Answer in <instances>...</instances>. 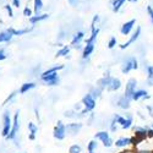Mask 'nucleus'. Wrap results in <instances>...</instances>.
Instances as JSON below:
<instances>
[{
    "mask_svg": "<svg viewBox=\"0 0 153 153\" xmlns=\"http://www.w3.org/2000/svg\"><path fill=\"white\" fill-rule=\"evenodd\" d=\"M137 69H138V61L135 56H129L121 64V72L123 74H129L130 71L137 70Z\"/></svg>",
    "mask_w": 153,
    "mask_h": 153,
    "instance_id": "7ed1b4c3",
    "label": "nucleus"
},
{
    "mask_svg": "<svg viewBox=\"0 0 153 153\" xmlns=\"http://www.w3.org/2000/svg\"><path fill=\"white\" fill-rule=\"evenodd\" d=\"M19 129H20V111L17 110L15 117H14V121H12V127H11V131L9 134V136L6 137L7 140H15L16 136H17V132H19Z\"/></svg>",
    "mask_w": 153,
    "mask_h": 153,
    "instance_id": "39448f33",
    "label": "nucleus"
},
{
    "mask_svg": "<svg viewBox=\"0 0 153 153\" xmlns=\"http://www.w3.org/2000/svg\"><path fill=\"white\" fill-rule=\"evenodd\" d=\"M126 1H129V0H113V3H111V10L114 12H119Z\"/></svg>",
    "mask_w": 153,
    "mask_h": 153,
    "instance_id": "a211bd4d",
    "label": "nucleus"
},
{
    "mask_svg": "<svg viewBox=\"0 0 153 153\" xmlns=\"http://www.w3.org/2000/svg\"><path fill=\"white\" fill-rule=\"evenodd\" d=\"M16 94H17V92H16V91H15V92H12V93H11V94H10V96H9V97H7L6 99H5V102H4V104H7V103H9V102H11L12 99H14V98L16 97Z\"/></svg>",
    "mask_w": 153,
    "mask_h": 153,
    "instance_id": "f704fd0d",
    "label": "nucleus"
},
{
    "mask_svg": "<svg viewBox=\"0 0 153 153\" xmlns=\"http://www.w3.org/2000/svg\"><path fill=\"white\" fill-rule=\"evenodd\" d=\"M69 1H70V4H71L72 6H75L76 4H77V0H69Z\"/></svg>",
    "mask_w": 153,
    "mask_h": 153,
    "instance_id": "79ce46f5",
    "label": "nucleus"
},
{
    "mask_svg": "<svg viewBox=\"0 0 153 153\" xmlns=\"http://www.w3.org/2000/svg\"><path fill=\"white\" fill-rule=\"evenodd\" d=\"M93 50H94V43H86V47H85L83 52H82V58L87 59L93 53Z\"/></svg>",
    "mask_w": 153,
    "mask_h": 153,
    "instance_id": "f3484780",
    "label": "nucleus"
},
{
    "mask_svg": "<svg viewBox=\"0 0 153 153\" xmlns=\"http://www.w3.org/2000/svg\"><path fill=\"white\" fill-rule=\"evenodd\" d=\"M102 91H103V90H102V88L100 87H96V88H92V90H91V94H92V97L96 99V98H98V97H100V94H102Z\"/></svg>",
    "mask_w": 153,
    "mask_h": 153,
    "instance_id": "c85d7f7f",
    "label": "nucleus"
},
{
    "mask_svg": "<svg viewBox=\"0 0 153 153\" xmlns=\"http://www.w3.org/2000/svg\"><path fill=\"white\" fill-rule=\"evenodd\" d=\"M118 123H117V120L113 118V120H111V123H110V131L111 132H115L117 130H118Z\"/></svg>",
    "mask_w": 153,
    "mask_h": 153,
    "instance_id": "2f4dec72",
    "label": "nucleus"
},
{
    "mask_svg": "<svg viewBox=\"0 0 153 153\" xmlns=\"http://www.w3.org/2000/svg\"><path fill=\"white\" fill-rule=\"evenodd\" d=\"M70 53V47H68V45H65V47H62L60 50H58V53H56V58H59V56H66L68 54Z\"/></svg>",
    "mask_w": 153,
    "mask_h": 153,
    "instance_id": "bb28decb",
    "label": "nucleus"
},
{
    "mask_svg": "<svg viewBox=\"0 0 153 153\" xmlns=\"http://www.w3.org/2000/svg\"><path fill=\"white\" fill-rule=\"evenodd\" d=\"M94 138L96 140H99V141L103 143L104 147H108L109 148V147L113 146V140H111V137L109 136V134L107 131H99V132H97L94 135Z\"/></svg>",
    "mask_w": 153,
    "mask_h": 153,
    "instance_id": "0eeeda50",
    "label": "nucleus"
},
{
    "mask_svg": "<svg viewBox=\"0 0 153 153\" xmlns=\"http://www.w3.org/2000/svg\"><path fill=\"white\" fill-rule=\"evenodd\" d=\"M64 69V65H56L52 69H48L47 71H44L41 75V80L49 85V86H55L59 83V76H58V71Z\"/></svg>",
    "mask_w": 153,
    "mask_h": 153,
    "instance_id": "f03ea898",
    "label": "nucleus"
},
{
    "mask_svg": "<svg viewBox=\"0 0 153 153\" xmlns=\"http://www.w3.org/2000/svg\"><path fill=\"white\" fill-rule=\"evenodd\" d=\"M136 153H153V151H151V149H137Z\"/></svg>",
    "mask_w": 153,
    "mask_h": 153,
    "instance_id": "4c0bfd02",
    "label": "nucleus"
},
{
    "mask_svg": "<svg viewBox=\"0 0 153 153\" xmlns=\"http://www.w3.org/2000/svg\"><path fill=\"white\" fill-rule=\"evenodd\" d=\"M66 136V126L61 121H58V124L54 127V137L56 140H64Z\"/></svg>",
    "mask_w": 153,
    "mask_h": 153,
    "instance_id": "9d476101",
    "label": "nucleus"
},
{
    "mask_svg": "<svg viewBox=\"0 0 153 153\" xmlns=\"http://www.w3.org/2000/svg\"><path fill=\"white\" fill-rule=\"evenodd\" d=\"M48 17H49V15H48V14H43V15H36V16H32V17H30V22H31L32 25H34V23L39 22V21L47 20Z\"/></svg>",
    "mask_w": 153,
    "mask_h": 153,
    "instance_id": "b1692460",
    "label": "nucleus"
},
{
    "mask_svg": "<svg viewBox=\"0 0 153 153\" xmlns=\"http://www.w3.org/2000/svg\"><path fill=\"white\" fill-rule=\"evenodd\" d=\"M97 86L102 90H108L110 92H115L121 88V81L117 77H111L109 75H105L103 79H100L97 82Z\"/></svg>",
    "mask_w": 153,
    "mask_h": 153,
    "instance_id": "f257e3e1",
    "label": "nucleus"
},
{
    "mask_svg": "<svg viewBox=\"0 0 153 153\" xmlns=\"http://www.w3.org/2000/svg\"><path fill=\"white\" fill-rule=\"evenodd\" d=\"M141 27L140 26H137L136 27V30L132 32V34L130 36V38H129V41L127 42H125V43H123V44H120V49H126L127 47H130L131 44H134V43H136V41L140 38V36H141Z\"/></svg>",
    "mask_w": 153,
    "mask_h": 153,
    "instance_id": "1a4fd4ad",
    "label": "nucleus"
},
{
    "mask_svg": "<svg viewBox=\"0 0 153 153\" xmlns=\"http://www.w3.org/2000/svg\"><path fill=\"white\" fill-rule=\"evenodd\" d=\"M137 88V80L136 79H130L129 81L126 82V86H125V96L129 98V99H131L132 100V96H134V93L137 91L136 90Z\"/></svg>",
    "mask_w": 153,
    "mask_h": 153,
    "instance_id": "423d86ee",
    "label": "nucleus"
},
{
    "mask_svg": "<svg viewBox=\"0 0 153 153\" xmlns=\"http://www.w3.org/2000/svg\"><path fill=\"white\" fill-rule=\"evenodd\" d=\"M135 25H136V20L135 19H131L129 21H126L125 23H123V26L120 28V33L123 36H129L132 32V30L135 28Z\"/></svg>",
    "mask_w": 153,
    "mask_h": 153,
    "instance_id": "9b49d317",
    "label": "nucleus"
},
{
    "mask_svg": "<svg viewBox=\"0 0 153 153\" xmlns=\"http://www.w3.org/2000/svg\"><path fill=\"white\" fill-rule=\"evenodd\" d=\"M10 33H12V36H22V34H25V33H28L30 31H31V28H26V30H14V28H9L7 30Z\"/></svg>",
    "mask_w": 153,
    "mask_h": 153,
    "instance_id": "a878e982",
    "label": "nucleus"
},
{
    "mask_svg": "<svg viewBox=\"0 0 153 153\" xmlns=\"http://www.w3.org/2000/svg\"><path fill=\"white\" fill-rule=\"evenodd\" d=\"M12 127V123H11V118H10V113L5 111L3 114V136L7 137Z\"/></svg>",
    "mask_w": 153,
    "mask_h": 153,
    "instance_id": "6e6552de",
    "label": "nucleus"
},
{
    "mask_svg": "<svg viewBox=\"0 0 153 153\" xmlns=\"http://www.w3.org/2000/svg\"><path fill=\"white\" fill-rule=\"evenodd\" d=\"M145 70L147 72V85L153 86V65H147L145 66Z\"/></svg>",
    "mask_w": 153,
    "mask_h": 153,
    "instance_id": "6ab92c4d",
    "label": "nucleus"
},
{
    "mask_svg": "<svg viewBox=\"0 0 153 153\" xmlns=\"http://www.w3.org/2000/svg\"><path fill=\"white\" fill-rule=\"evenodd\" d=\"M147 137L149 138L153 137V129H147Z\"/></svg>",
    "mask_w": 153,
    "mask_h": 153,
    "instance_id": "58836bf2",
    "label": "nucleus"
},
{
    "mask_svg": "<svg viewBox=\"0 0 153 153\" xmlns=\"http://www.w3.org/2000/svg\"><path fill=\"white\" fill-rule=\"evenodd\" d=\"M152 129H153V124H152Z\"/></svg>",
    "mask_w": 153,
    "mask_h": 153,
    "instance_id": "c03bdc74",
    "label": "nucleus"
},
{
    "mask_svg": "<svg viewBox=\"0 0 153 153\" xmlns=\"http://www.w3.org/2000/svg\"><path fill=\"white\" fill-rule=\"evenodd\" d=\"M5 9H6V11L9 12V16H10V17L14 16V12H12V7H11V5H5Z\"/></svg>",
    "mask_w": 153,
    "mask_h": 153,
    "instance_id": "c9c22d12",
    "label": "nucleus"
},
{
    "mask_svg": "<svg viewBox=\"0 0 153 153\" xmlns=\"http://www.w3.org/2000/svg\"><path fill=\"white\" fill-rule=\"evenodd\" d=\"M12 4H14V6L19 7L20 6V0H12Z\"/></svg>",
    "mask_w": 153,
    "mask_h": 153,
    "instance_id": "a19ab883",
    "label": "nucleus"
},
{
    "mask_svg": "<svg viewBox=\"0 0 153 153\" xmlns=\"http://www.w3.org/2000/svg\"><path fill=\"white\" fill-rule=\"evenodd\" d=\"M12 37H14V36H12V33H10L7 30H6V31H4V32H1V33H0V43L10 42Z\"/></svg>",
    "mask_w": 153,
    "mask_h": 153,
    "instance_id": "412c9836",
    "label": "nucleus"
},
{
    "mask_svg": "<svg viewBox=\"0 0 153 153\" xmlns=\"http://www.w3.org/2000/svg\"><path fill=\"white\" fill-rule=\"evenodd\" d=\"M129 1H131V3H136V1H138V0H129Z\"/></svg>",
    "mask_w": 153,
    "mask_h": 153,
    "instance_id": "37998d69",
    "label": "nucleus"
},
{
    "mask_svg": "<svg viewBox=\"0 0 153 153\" xmlns=\"http://www.w3.org/2000/svg\"><path fill=\"white\" fill-rule=\"evenodd\" d=\"M42 9H43V1L42 0H34V9H33L34 14L39 15V12L42 11Z\"/></svg>",
    "mask_w": 153,
    "mask_h": 153,
    "instance_id": "393cba45",
    "label": "nucleus"
},
{
    "mask_svg": "<svg viewBox=\"0 0 153 153\" xmlns=\"http://www.w3.org/2000/svg\"><path fill=\"white\" fill-rule=\"evenodd\" d=\"M28 130H30V140L31 141H33V140L36 138V134H37V131H38V127L33 124V123H30L28 124Z\"/></svg>",
    "mask_w": 153,
    "mask_h": 153,
    "instance_id": "5701e85b",
    "label": "nucleus"
},
{
    "mask_svg": "<svg viewBox=\"0 0 153 153\" xmlns=\"http://www.w3.org/2000/svg\"><path fill=\"white\" fill-rule=\"evenodd\" d=\"M23 16H27V17H31L32 16V10L28 6H26V7L23 9Z\"/></svg>",
    "mask_w": 153,
    "mask_h": 153,
    "instance_id": "72a5a7b5",
    "label": "nucleus"
},
{
    "mask_svg": "<svg viewBox=\"0 0 153 153\" xmlns=\"http://www.w3.org/2000/svg\"><path fill=\"white\" fill-rule=\"evenodd\" d=\"M82 129V124L80 123H72V124H68L66 125V134L75 136L80 132V130Z\"/></svg>",
    "mask_w": 153,
    "mask_h": 153,
    "instance_id": "ddd939ff",
    "label": "nucleus"
},
{
    "mask_svg": "<svg viewBox=\"0 0 153 153\" xmlns=\"http://www.w3.org/2000/svg\"><path fill=\"white\" fill-rule=\"evenodd\" d=\"M114 145H115L117 147H120V148L131 146V145L135 146V138H134V137H120V138L117 140Z\"/></svg>",
    "mask_w": 153,
    "mask_h": 153,
    "instance_id": "f8f14e48",
    "label": "nucleus"
},
{
    "mask_svg": "<svg viewBox=\"0 0 153 153\" xmlns=\"http://www.w3.org/2000/svg\"><path fill=\"white\" fill-rule=\"evenodd\" d=\"M117 43H118L117 38H115V37H110V39L108 41V48H109V49H113L114 47L117 45Z\"/></svg>",
    "mask_w": 153,
    "mask_h": 153,
    "instance_id": "7c9ffc66",
    "label": "nucleus"
},
{
    "mask_svg": "<svg viewBox=\"0 0 153 153\" xmlns=\"http://www.w3.org/2000/svg\"><path fill=\"white\" fill-rule=\"evenodd\" d=\"M132 124H134V118H132L131 114H129L127 117H125V120H124V123L121 124V129H124V130L130 129V127L132 126Z\"/></svg>",
    "mask_w": 153,
    "mask_h": 153,
    "instance_id": "aec40b11",
    "label": "nucleus"
},
{
    "mask_svg": "<svg viewBox=\"0 0 153 153\" xmlns=\"http://www.w3.org/2000/svg\"><path fill=\"white\" fill-rule=\"evenodd\" d=\"M147 14H148L149 20H151V22H152V25H153V7H152L151 5L147 6Z\"/></svg>",
    "mask_w": 153,
    "mask_h": 153,
    "instance_id": "473e14b6",
    "label": "nucleus"
},
{
    "mask_svg": "<svg viewBox=\"0 0 153 153\" xmlns=\"http://www.w3.org/2000/svg\"><path fill=\"white\" fill-rule=\"evenodd\" d=\"M81 147L79 145H72L70 148H69V153H81Z\"/></svg>",
    "mask_w": 153,
    "mask_h": 153,
    "instance_id": "c756f323",
    "label": "nucleus"
},
{
    "mask_svg": "<svg viewBox=\"0 0 153 153\" xmlns=\"http://www.w3.org/2000/svg\"><path fill=\"white\" fill-rule=\"evenodd\" d=\"M6 59V54L4 52V49H0V61H3Z\"/></svg>",
    "mask_w": 153,
    "mask_h": 153,
    "instance_id": "e433bc0d",
    "label": "nucleus"
},
{
    "mask_svg": "<svg viewBox=\"0 0 153 153\" xmlns=\"http://www.w3.org/2000/svg\"><path fill=\"white\" fill-rule=\"evenodd\" d=\"M34 87H36V83H33V82L23 83V85L21 86V88H20V93H21V94H23V93L28 92L30 90H32V88H34Z\"/></svg>",
    "mask_w": 153,
    "mask_h": 153,
    "instance_id": "4be33fe9",
    "label": "nucleus"
},
{
    "mask_svg": "<svg viewBox=\"0 0 153 153\" xmlns=\"http://www.w3.org/2000/svg\"><path fill=\"white\" fill-rule=\"evenodd\" d=\"M83 37H85V33H83V32H77V33L74 36V38H72L71 45H72L74 48H80V43H81V41L83 39Z\"/></svg>",
    "mask_w": 153,
    "mask_h": 153,
    "instance_id": "dca6fc26",
    "label": "nucleus"
},
{
    "mask_svg": "<svg viewBox=\"0 0 153 153\" xmlns=\"http://www.w3.org/2000/svg\"><path fill=\"white\" fill-rule=\"evenodd\" d=\"M151 96L148 94V92L146 90H137L134 96H132V100H140V99H149Z\"/></svg>",
    "mask_w": 153,
    "mask_h": 153,
    "instance_id": "2eb2a0df",
    "label": "nucleus"
},
{
    "mask_svg": "<svg viewBox=\"0 0 153 153\" xmlns=\"http://www.w3.org/2000/svg\"><path fill=\"white\" fill-rule=\"evenodd\" d=\"M146 109L148 110V113H149V115H151V117H153V108H152L151 105H147V107H146Z\"/></svg>",
    "mask_w": 153,
    "mask_h": 153,
    "instance_id": "ea45409f",
    "label": "nucleus"
},
{
    "mask_svg": "<svg viewBox=\"0 0 153 153\" xmlns=\"http://www.w3.org/2000/svg\"><path fill=\"white\" fill-rule=\"evenodd\" d=\"M130 103H131V99H129L125 94L121 96V97H119V98L117 99V105H118L119 108L124 109V110H126V109L130 108Z\"/></svg>",
    "mask_w": 153,
    "mask_h": 153,
    "instance_id": "4468645a",
    "label": "nucleus"
},
{
    "mask_svg": "<svg viewBox=\"0 0 153 153\" xmlns=\"http://www.w3.org/2000/svg\"><path fill=\"white\" fill-rule=\"evenodd\" d=\"M97 142L94 141V140H92V141H90L88 142V145H87V151H88V153H94V151H96V148H97Z\"/></svg>",
    "mask_w": 153,
    "mask_h": 153,
    "instance_id": "cd10ccee",
    "label": "nucleus"
},
{
    "mask_svg": "<svg viewBox=\"0 0 153 153\" xmlns=\"http://www.w3.org/2000/svg\"><path fill=\"white\" fill-rule=\"evenodd\" d=\"M82 104H83L85 109L81 111V114H86V113H88V111H91V110L94 109V107H96V99L92 97L91 93H87L82 98Z\"/></svg>",
    "mask_w": 153,
    "mask_h": 153,
    "instance_id": "20e7f679",
    "label": "nucleus"
}]
</instances>
